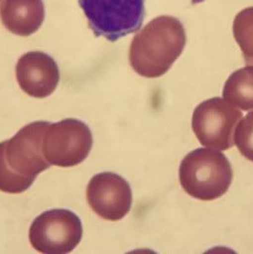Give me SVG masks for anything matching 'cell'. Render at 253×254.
Wrapping results in <instances>:
<instances>
[{
  "instance_id": "2",
  "label": "cell",
  "mask_w": 253,
  "mask_h": 254,
  "mask_svg": "<svg viewBox=\"0 0 253 254\" xmlns=\"http://www.w3.org/2000/svg\"><path fill=\"white\" fill-rule=\"evenodd\" d=\"M50 122H33L9 140L0 143V190L17 194L34 184L36 176L51 166L42 143Z\"/></svg>"
},
{
  "instance_id": "7",
  "label": "cell",
  "mask_w": 253,
  "mask_h": 254,
  "mask_svg": "<svg viewBox=\"0 0 253 254\" xmlns=\"http://www.w3.org/2000/svg\"><path fill=\"white\" fill-rule=\"evenodd\" d=\"M242 117V112L228 101L214 97L196 107L191 127L203 146L227 150L233 147L234 131Z\"/></svg>"
},
{
  "instance_id": "5",
  "label": "cell",
  "mask_w": 253,
  "mask_h": 254,
  "mask_svg": "<svg viewBox=\"0 0 253 254\" xmlns=\"http://www.w3.org/2000/svg\"><path fill=\"white\" fill-rule=\"evenodd\" d=\"M81 220L69 209H50L36 217L29 231V239L38 253L67 254L80 243Z\"/></svg>"
},
{
  "instance_id": "11",
  "label": "cell",
  "mask_w": 253,
  "mask_h": 254,
  "mask_svg": "<svg viewBox=\"0 0 253 254\" xmlns=\"http://www.w3.org/2000/svg\"><path fill=\"white\" fill-rule=\"evenodd\" d=\"M223 96L243 111L253 110V66L235 70L226 81Z\"/></svg>"
},
{
  "instance_id": "9",
  "label": "cell",
  "mask_w": 253,
  "mask_h": 254,
  "mask_svg": "<svg viewBox=\"0 0 253 254\" xmlns=\"http://www.w3.org/2000/svg\"><path fill=\"white\" fill-rule=\"evenodd\" d=\"M15 73L20 89L35 98L51 95L60 79L56 60L43 52L26 53L18 59Z\"/></svg>"
},
{
  "instance_id": "10",
  "label": "cell",
  "mask_w": 253,
  "mask_h": 254,
  "mask_svg": "<svg viewBox=\"0 0 253 254\" xmlns=\"http://www.w3.org/2000/svg\"><path fill=\"white\" fill-rule=\"evenodd\" d=\"M0 18L3 26L12 34L33 35L45 18L43 0H1Z\"/></svg>"
},
{
  "instance_id": "1",
  "label": "cell",
  "mask_w": 253,
  "mask_h": 254,
  "mask_svg": "<svg viewBox=\"0 0 253 254\" xmlns=\"http://www.w3.org/2000/svg\"><path fill=\"white\" fill-rule=\"evenodd\" d=\"M186 43V31L179 19L158 16L134 35L129 48V64L141 76L160 77L181 56Z\"/></svg>"
},
{
  "instance_id": "13",
  "label": "cell",
  "mask_w": 253,
  "mask_h": 254,
  "mask_svg": "<svg viewBox=\"0 0 253 254\" xmlns=\"http://www.w3.org/2000/svg\"><path fill=\"white\" fill-rule=\"evenodd\" d=\"M234 141L242 155L253 162V112L244 117L236 127Z\"/></svg>"
},
{
  "instance_id": "4",
  "label": "cell",
  "mask_w": 253,
  "mask_h": 254,
  "mask_svg": "<svg viewBox=\"0 0 253 254\" xmlns=\"http://www.w3.org/2000/svg\"><path fill=\"white\" fill-rule=\"evenodd\" d=\"M96 37L111 42L138 32L145 18V0H78Z\"/></svg>"
},
{
  "instance_id": "8",
  "label": "cell",
  "mask_w": 253,
  "mask_h": 254,
  "mask_svg": "<svg viewBox=\"0 0 253 254\" xmlns=\"http://www.w3.org/2000/svg\"><path fill=\"white\" fill-rule=\"evenodd\" d=\"M87 201L101 218L119 221L131 208V188L119 174L110 172L95 174L87 188Z\"/></svg>"
},
{
  "instance_id": "6",
  "label": "cell",
  "mask_w": 253,
  "mask_h": 254,
  "mask_svg": "<svg viewBox=\"0 0 253 254\" xmlns=\"http://www.w3.org/2000/svg\"><path fill=\"white\" fill-rule=\"evenodd\" d=\"M92 133L84 122L68 118L50 124L45 131L42 150L51 165L69 168L84 161L92 150Z\"/></svg>"
},
{
  "instance_id": "3",
  "label": "cell",
  "mask_w": 253,
  "mask_h": 254,
  "mask_svg": "<svg viewBox=\"0 0 253 254\" xmlns=\"http://www.w3.org/2000/svg\"><path fill=\"white\" fill-rule=\"evenodd\" d=\"M233 172L227 156L218 150L196 149L188 153L179 168L185 191L195 199L211 201L230 189Z\"/></svg>"
},
{
  "instance_id": "12",
  "label": "cell",
  "mask_w": 253,
  "mask_h": 254,
  "mask_svg": "<svg viewBox=\"0 0 253 254\" xmlns=\"http://www.w3.org/2000/svg\"><path fill=\"white\" fill-rule=\"evenodd\" d=\"M232 31L246 64L253 66V7L246 8L237 13Z\"/></svg>"
}]
</instances>
